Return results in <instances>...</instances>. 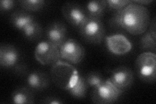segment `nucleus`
Instances as JSON below:
<instances>
[{
    "instance_id": "1",
    "label": "nucleus",
    "mask_w": 156,
    "mask_h": 104,
    "mask_svg": "<svg viewBox=\"0 0 156 104\" xmlns=\"http://www.w3.org/2000/svg\"><path fill=\"white\" fill-rule=\"evenodd\" d=\"M109 23L111 26L122 28L133 35H140L150 26V13L145 6L131 1L124 9L115 12Z\"/></svg>"
},
{
    "instance_id": "2",
    "label": "nucleus",
    "mask_w": 156,
    "mask_h": 104,
    "mask_svg": "<svg viewBox=\"0 0 156 104\" xmlns=\"http://www.w3.org/2000/svg\"><path fill=\"white\" fill-rule=\"evenodd\" d=\"M51 78L55 85L62 90L68 91L74 85L80 74L71 64L58 61L51 66Z\"/></svg>"
},
{
    "instance_id": "3",
    "label": "nucleus",
    "mask_w": 156,
    "mask_h": 104,
    "mask_svg": "<svg viewBox=\"0 0 156 104\" xmlns=\"http://www.w3.org/2000/svg\"><path fill=\"white\" fill-rule=\"evenodd\" d=\"M135 70L140 80L148 83H154L156 78V56L146 52L140 55L135 61Z\"/></svg>"
},
{
    "instance_id": "4",
    "label": "nucleus",
    "mask_w": 156,
    "mask_h": 104,
    "mask_svg": "<svg viewBox=\"0 0 156 104\" xmlns=\"http://www.w3.org/2000/svg\"><path fill=\"white\" fill-rule=\"evenodd\" d=\"M122 93L109 79H107L92 87L90 98L92 102L96 104H111L118 100Z\"/></svg>"
},
{
    "instance_id": "5",
    "label": "nucleus",
    "mask_w": 156,
    "mask_h": 104,
    "mask_svg": "<svg viewBox=\"0 0 156 104\" xmlns=\"http://www.w3.org/2000/svg\"><path fill=\"white\" fill-rule=\"evenodd\" d=\"M80 29L81 38L90 44H100L105 38L104 24L99 18L88 17Z\"/></svg>"
},
{
    "instance_id": "6",
    "label": "nucleus",
    "mask_w": 156,
    "mask_h": 104,
    "mask_svg": "<svg viewBox=\"0 0 156 104\" xmlns=\"http://www.w3.org/2000/svg\"><path fill=\"white\" fill-rule=\"evenodd\" d=\"M0 65L2 68L22 72L24 67L21 63L18 49L11 44H2L0 47Z\"/></svg>"
},
{
    "instance_id": "7",
    "label": "nucleus",
    "mask_w": 156,
    "mask_h": 104,
    "mask_svg": "<svg viewBox=\"0 0 156 104\" xmlns=\"http://www.w3.org/2000/svg\"><path fill=\"white\" fill-rule=\"evenodd\" d=\"M35 57L43 65H53L61 60L59 48L48 41H42L35 48Z\"/></svg>"
},
{
    "instance_id": "8",
    "label": "nucleus",
    "mask_w": 156,
    "mask_h": 104,
    "mask_svg": "<svg viewBox=\"0 0 156 104\" xmlns=\"http://www.w3.org/2000/svg\"><path fill=\"white\" fill-rule=\"evenodd\" d=\"M61 59L74 64L80 63L85 57V51L81 44L75 39L69 38L59 48Z\"/></svg>"
},
{
    "instance_id": "9",
    "label": "nucleus",
    "mask_w": 156,
    "mask_h": 104,
    "mask_svg": "<svg viewBox=\"0 0 156 104\" xmlns=\"http://www.w3.org/2000/svg\"><path fill=\"white\" fill-rule=\"evenodd\" d=\"M63 16L72 26L80 28L88 18L85 8L75 2H66L61 9Z\"/></svg>"
},
{
    "instance_id": "10",
    "label": "nucleus",
    "mask_w": 156,
    "mask_h": 104,
    "mask_svg": "<svg viewBox=\"0 0 156 104\" xmlns=\"http://www.w3.org/2000/svg\"><path fill=\"white\" fill-rule=\"evenodd\" d=\"M109 80L122 92H124L131 87L134 81L133 72L125 66L116 67L111 71Z\"/></svg>"
},
{
    "instance_id": "11",
    "label": "nucleus",
    "mask_w": 156,
    "mask_h": 104,
    "mask_svg": "<svg viewBox=\"0 0 156 104\" xmlns=\"http://www.w3.org/2000/svg\"><path fill=\"white\" fill-rule=\"evenodd\" d=\"M105 41L108 50L116 56L125 55L132 48V44L130 41L121 34L106 37Z\"/></svg>"
},
{
    "instance_id": "12",
    "label": "nucleus",
    "mask_w": 156,
    "mask_h": 104,
    "mask_svg": "<svg viewBox=\"0 0 156 104\" xmlns=\"http://www.w3.org/2000/svg\"><path fill=\"white\" fill-rule=\"evenodd\" d=\"M46 41L60 48L66 41L67 28L66 25L61 22H53L46 29Z\"/></svg>"
},
{
    "instance_id": "13",
    "label": "nucleus",
    "mask_w": 156,
    "mask_h": 104,
    "mask_svg": "<svg viewBox=\"0 0 156 104\" xmlns=\"http://www.w3.org/2000/svg\"><path fill=\"white\" fill-rule=\"evenodd\" d=\"M27 87L32 91H41L46 89L50 85L47 74L41 70H35L29 73L26 78Z\"/></svg>"
},
{
    "instance_id": "14",
    "label": "nucleus",
    "mask_w": 156,
    "mask_h": 104,
    "mask_svg": "<svg viewBox=\"0 0 156 104\" xmlns=\"http://www.w3.org/2000/svg\"><path fill=\"white\" fill-rule=\"evenodd\" d=\"M140 48L142 49L155 52L156 50V23L155 18L150 23L147 30L143 33L140 40Z\"/></svg>"
},
{
    "instance_id": "15",
    "label": "nucleus",
    "mask_w": 156,
    "mask_h": 104,
    "mask_svg": "<svg viewBox=\"0 0 156 104\" xmlns=\"http://www.w3.org/2000/svg\"><path fill=\"white\" fill-rule=\"evenodd\" d=\"M35 20L33 15L23 9L14 11L10 17L11 24L21 32Z\"/></svg>"
},
{
    "instance_id": "16",
    "label": "nucleus",
    "mask_w": 156,
    "mask_h": 104,
    "mask_svg": "<svg viewBox=\"0 0 156 104\" xmlns=\"http://www.w3.org/2000/svg\"><path fill=\"white\" fill-rule=\"evenodd\" d=\"M12 102L16 104H31L35 102L32 90L28 87H20L13 91L11 95Z\"/></svg>"
},
{
    "instance_id": "17",
    "label": "nucleus",
    "mask_w": 156,
    "mask_h": 104,
    "mask_svg": "<svg viewBox=\"0 0 156 104\" xmlns=\"http://www.w3.org/2000/svg\"><path fill=\"white\" fill-rule=\"evenodd\" d=\"M106 9V2L104 0L90 1L87 2L85 6V10L88 17L99 19L103 16Z\"/></svg>"
},
{
    "instance_id": "18",
    "label": "nucleus",
    "mask_w": 156,
    "mask_h": 104,
    "mask_svg": "<svg viewBox=\"0 0 156 104\" xmlns=\"http://www.w3.org/2000/svg\"><path fill=\"white\" fill-rule=\"evenodd\" d=\"M88 87L89 85L85 80V78L80 74L74 85L67 91L74 98H83L87 95Z\"/></svg>"
},
{
    "instance_id": "19",
    "label": "nucleus",
    "mask_w": 156,
    "mask_h": 104,
    "mask_svg": "<svg viewBox=\"0 0 156 104\" xmlns=\"http://www.w3.org/2000/svg\"><path fill=\"white\" fill-rule=\"evenodd\" d=\"M22 33L29 40L35 41L41 38L42 34V28L39 23L35 20L29 23Z\"/></svg>"
},
{
    "instance_id": "20",
    "label": "nucleus",
    "mask_w": 156,
    "mask_h": 104,
    "mask_svg": "<svg viewBox=\"0 0 156 104\" xmlns=\"http://www.w3.org/2000/svg\"><path fill=\"white\" fill-rule=\"evenodd\" d=\"M18 3L20 7L27 12L38 11L45 5V2L43 0H23Z\"/></svg>"
},
{
    "instance_id": "21",
    "label": "nucleus",
    "mask_w": 156,
    "mask_h": 104,
    "mask_svg": "<svg viewBox=\"0 0 156 104\" xmlns=\"http://www.w3.org/2000/svg\"><path fill=\"white\" fill-rule=\"evenodd\" d=\"M107 9L115 12L120 11L128 5L131 1L129 0H107Z\"/></svg>"
},
{
    "instance_id": "22",
    "label": "nucleus",
    "mask_w": 156,
    "mask_h": 104,
    "mask_svg": "<svg viewBox=\"0 0 156 104\" xmlns=\"http://www.w3.org/2000/svg\"><path fill=\"white\" fill-rule=\"evenodd\" d=\"M85 78L88 85L92 87H94L96 85H98L104 80L101 74L98 72H89Z\"/></svg>"
},
{
    "instance_id": "23",
    "label": "nucleus",
    "mask_w": 156,
    "mask_h": 104,
    "mask_svg": "<svg viewBox=\"0 0 156 104\" xmlns=\"http://www.w3.org/2000/svg\"><path fill=\"white\" fill-rule=\"evenodd\" d=\"M16 5V2L12 0H2L0 2V10L1 13H7L11 11Z\"/></svg>"
},
{
    "instance_id": "24",
    "label": "nucleus",
    "mask_w": 156,
    "mask_h": 104,
    "mask_svg": "<svg viewBox=\"0 0 156 104\" xmlns=\"http://www.w3.org/2000/svg\"><path fill=\"white\" fill-rule=\"evenodd\" d=\"M41 102L43 103H49V104H60V103H62L64 102H63L61 99L58 98L57 97L48 96L44 98L41 101Z\"/></svg>"
},
{
    "instance_id": "25",
    "label": "nucleus",
    "mask_w": 156,
    "mask_h": 104,
    "mask_svg": "<svg viewBox=\"0 0 156 104\" xmlns=\"http://www.w3.org/2000/svg\"><path fill=\"white\" fill-rule=\"evenodd\" d=\"M135 3H136L140 5H148L153 2V1H151V0H143V1H133Z\"/></svg>"
}]
</instances>
